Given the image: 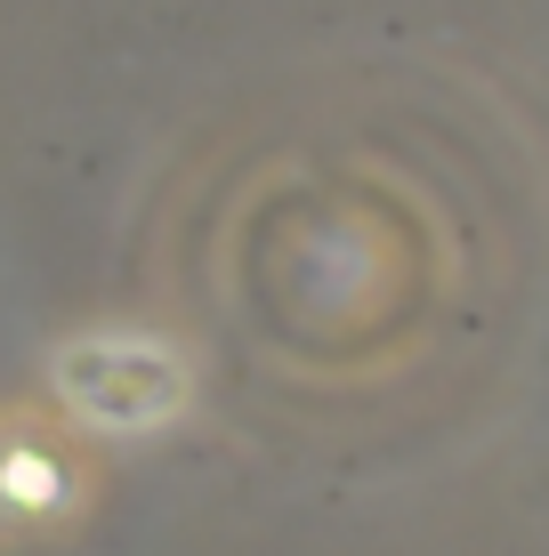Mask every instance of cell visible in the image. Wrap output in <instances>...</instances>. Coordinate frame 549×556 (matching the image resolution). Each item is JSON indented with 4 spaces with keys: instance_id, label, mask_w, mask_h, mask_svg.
<instances>
[{
    "instance_id": "1",
    "label": "cell",
    "mask_w": 549,
    "mask_h": 556,
    "mask_svg": "<svg viewBox=\"0 0 549 556\" xmlns=\"http://www.w3.org/2000/svg\"><path fill=\"white\" fill-rule=\"evenodd\" d=\"M57 388H65L73 419H89V428H154L186 404V371L170 363V348L154 339L122 331V339H82V348H65L57 363Z\"/></svg>"
}]
</instances>
